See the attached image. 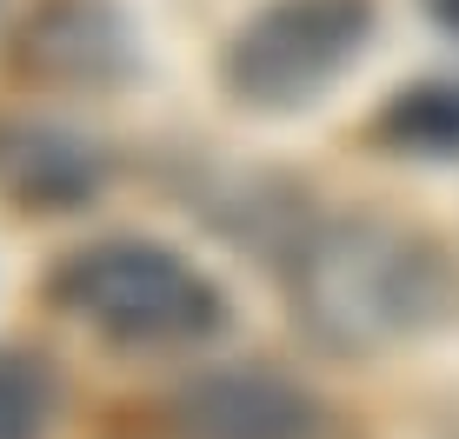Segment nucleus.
<instances>
[{"instance_id": "obj_1", "label": "nucleus", "mask_w": 459, "mask_h": 439, "mask_svg": "<svg viewBox=\"0 0 459 439\" xmlns=\"http://www.w3.org/2000/svg\"><path fill=\"white\" fill-rule=\"evenodd\" d=\"M293 306L333 353H379L433 333L459 306V280L426 233L353 213L326 220L293 254Z\"/></svg>"}, {"instance_id": "obj_2", "label": "nucleus", "mask_w": 459, "mask_h": 439, "mask_svg": "<svg viewBox=\"0 0 459 439\" xmlns=\"http://www.w3.org/2000/svg\"><path fill=\"white\" fill-rule=\"evenodd\" d=\"M54 306L126 353H186L227 326V293L186 254L140 233L74 246L47 280Z\"/></svg>"}, {"instance_id": "obj_3", "label": "nucleus", "mask_w": 459, "mask_h": 439, "mask_svg": "<svg viewBox=\"0 0 459 439\" xmlns=\"http://www.w3.org/2000/svg\"><path fill=\"white\" fill-rule=\"evenodd\" d=\"M373 21V0H266L260 13L233 27L227 54H220V81L240 107H260V114L313 107L367 54Z\"/></svg>"}, {"instance_id": "obj_4", "label": "nucleus", "mask_w": 459, "mask_h": 439, "mask_svg": "<svg viewBox=\"0 0 459 439\" xmlns=\"http://www.w3.org/2000/svg\"><path fill=\"white\" fill-rule=\"evenodd\" d=\"M167 419L180 439H320L326 413L273 366H207L173 386Z\"/></svg>"}, {"instance_id": "obj_5", "label": "nucleus", "mask_w": 459, "mask_h": 439, "mask_svg": "<svg viewBox=\"0 0 459 439\" xmlns=\"http://www.w3.org/2000/svg\"><path fill=\"white\" fill-rule=\"evenodd\" d=\"M21 73L40 87H114L134 73V27L114 0H40L21 27Z\"/></svg>"}, {"instance_id": "obj_6", "label": "nucleus", "mask_w": 459, "mask_h": 439, "mask_svg": "<svg viewBox=\"0 0 459 439\" xmlns=\"http://www.w3.org/2000/svg\"><path fill=\"white\" fill-rule=\"evenodd\" d=\"M373 133L393 153H413V160H453L459 153V81H420L406 93H393L379 107Z\"/></svg>"}, {"instance_id": "obj_7", "label": "nucleus", "mask_w": 459, "mask_h": 439, "mask_svg": "<svg viewBox=\"0 0 459 439\" xmlns=\"http://www.w3.org/2000/svg\"><path fill=\"white\" fill-rule=\"evenodd\" d=\"M60 413V386L40 359L0 353V439H47Z\"/></svg>"}, {"instance_id": "obj_8", "label": "nucleus", "mask_w": 459, "mask_h": 439, "mask_svg": "<svg viewBox=\"0 0 459 439\" xmlns=\"http://www.w3.org/2000/svg\"><path fill=\"white\" fill-rule=\"evenodd\" d=\"M426 7H433V21L446 27V34H459V0H426Z\"/></svg>"}]
</instances>
